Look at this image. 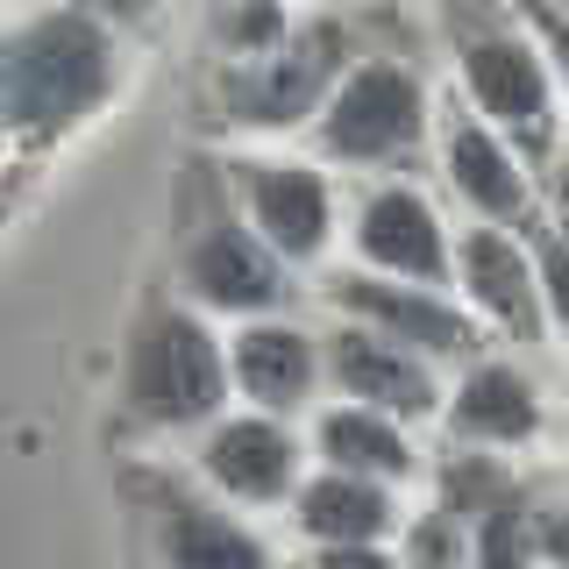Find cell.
Here are the masks:
<instances>
[{"mask_svg":"<svg viewBox=\"0 0 569 569\" xmlns=\"http://www.w3.org/2000/svg\"><path fill=\"white\" fill-rule=\"evenodd\" d=\"M335 313L356 320V328L385 335V342L427 356V363H456V356L477 349V328L470 313H456L435 284H399V278H378V271H342L328 284Z\"/></svg>","mask_w":569,"mask_h":569,"instance_id":"obj_8","label":"cell"},{"mask_svg":"<svg viewBox=\"0 0 569 569\" xmlns=\"http://www.w3.org/2000/svg\"><path fill=\"white\" fill-rule=\"evenodd\" d=\"M356 257L399 284H441L456 271V249H449V228H441L435 200L420 186H406V178H385V186L363 192V207H356Z\"/></svg>","mask_w":569,"mask_h":569,"instance_id":"obj_10","label":"cell"},{"mask_svg":"<svg viewBox=\"0 0 569 569\" xmlns=\"http://www.w3.org/2000/svg\"><path fill=\"white\" fill-rule=\"evenodd\" d=\"M320 456H328V470H349V477H413V441L399 435V420L370 413V406H328L313 427Z\"/></svg>","mask_w":569,"mask_h":569,"instance_id":"obj_18","label":"cell"},{"mask_svg":"<svg viewBox=\"0 0 569 569\" xmlns=\"http://www.w3.org/2000/svg\"><path fill=\"white\" fill-rule=\"evenodd\" d=\"M356 58V29L335 14L292 22L284 43H271L263 58L242 64H213L207 71V114L228 129H292V121H320L328 93L342 86V71Z\"/></svg>","mask_w":569,"mask_h":569,"instance_id":"obj_4","label":"cell"},{"mask_svg":"<svg viewBox=\"0 0 569 569\" xmlns=\"http://www.w3.org/2000/svg\"><path fill=\"white\" fill-rule=\"evenodd\" d=\"M242 200V221L278 249L284 263H313L335 242V186L299 157H236L221 171Z\"/></svg>","mask_w":569,"mask_h":569,"instance_id":"obj_7","label":"cell"},{"mask_svg":"<svg viewBox=\"0 0 569 569\" xmlns=\"http://www.w3.org/2000/svg\"><path fill=\"white\" fill-rule=\"evenodd\" d=\"M157 512V548H164V569H271V548L249 533L228 506L171 485V477H142Z\"/></svg>","mask_w":569,"mask_h":569,"instance_id":"obj_14","label":"cell"},{"mask_svg":"<svg viewBox=\"0 0 569 569\" xmlns=\"http://www.w3.org/2000/svg\"><path fill=\"white\" fill-rule=\"evenodd\" d=\"M228 399V356L213 328L171 292H150L121 342V406L142 427H213Z\"/></svg>","mask_w":569,"mask_h":569,"instance_id":"obj_3","label":"cell"},{"mask_svg":"<svg viewBox=\"0 0 569 569\" xmlns=\"http://www.w3.org/2000/svg\"><path fill=\"white\" fill-rule=\"evenodd\" d=\"M178 278L186 292L213 313H242L263 320L292 299V278H284V257L257 228L228 207V178H192L186 192V236H178Z\"/></svg>","mask_w":569,"mask_h":569,"instance_id":"obj_6","label":"cell"},{"mask_svg":"<svg viewBox=\"0 0 569 569\" xmlns=\"http://www.w3.org/2000/svg\"><path fill=\"white\" fill-rule=\"evenodd\" d=\"M533 556H541V512L512 485L485 520H477V569H527Z\"/></svg>","mask_w":569,"mask_h":569,"instance_id":"obj_20","label":"cell"},{"mask_svg":"<svg viewBox=\"0 0 569 569\" xmlns=\"http://www.w3.org/2000/svg\"><path fill=\"white\" fill-rule=\"evenodd\" d=\"M313 569H406L399 556H385L378 541H356V548H320Z\"/></svg>","mask_w":569,"mask_h":569,"instance_id":"obj_24","label":"cell"},{"mask_svg":"<svg viewBox=\"0 0 569 569\" xmlns=\"http://www.w3.org/2000/svg\"><path fill=\"white\" fill-rule=\"evenodd\" d=\"M292 520L307 541L320 548H356V541H385L399 527V498H391L378 477H349V470H320L299 485Z\"/></svg>","mask_w":569,"mask_h":569,"instance_id":"obj_17","label":"cell"},{"mask_svg":"<svg viewBox=\"0 0 569 569\" xmlns=\"http://www.w3.org/2000/svg\"><path fill=\"white\" fill-rule=\"evenodd\" d=\"M533 271H541V307H548V320L569 335V228L541 236V257H533Z\"/></svg>","mask_w":569,"mask_h":569,"instance_id":"obj_23","label":"cell"},{"mask_svg":"<svg viewBox=\"0 0 569 569\" xmlns=\"http://www.w3.org/2000/svg\"><path fill=\"white\" fill-rule=\"evenodd\" d=\"M435 136H441V171L449 186L485 213L491 228H533V186H527V157L512 150L506 136L477 114L470 100H449L435 114Z\"/></svg>","mask_w":569,"mask_h":569,"instance_id":"obj_9","label":"cell"},{"mask_svg":"<svg viewBox=\"0 0 569 569\" xmlns=\"http://www.w3.org/2000/svg\"><path fill=\"white\" fill-rule=\"evenodd\" d=\"M449 435L470 449H527L541 435V391L512 356H470L449 391Z\"/></svg>","mask_w":569,"mask_h":569,"instance_id":"obj_15","label":"cell"},{"mask_svg":"<svg viewBox=\"0 0 569 569\" xmlns=\"http://www.w3.org/2000/svg\"><path fill=\"white\" fill-rule=\"evenodd\" d=\"M284 36H292L284 0H213V58L221 64L263 58V50L284 43Z\"/></svg>","mask_w":569,"mask_h":569,"instance_id":"obj_19","label":"cell"},{"mask_svg":"<svg viewBox=\"0 0 569 569\" xmlns=\"http://www.w3.org/2000/svg\"><path fill=\"white\" fill-rule=\"evenodd\" d=\"M200 477L228 498L271 506V498L299 491V441L278 413H228L200 441Z\"/></svg>","mask_w":569,"mask_h":569,"instance_id":"obj_13","label":"cell"},{"mask_svg":"<svg viewBox=\"0 0 569 569\" xmlns=\"http://www.w3.org/2000/svg\"><path fill=\"white\" fill-rule=\"evenodd\" d=\"M320 363H328V378L349 406H370V413H385V420H435L441 413L435 363L413 356V349H399V342H385V335H370V328H356V320H342V328L328 335Z\"/></svg>","mask_w":569,"mask_h":569,"instance_id":"obj_11","label":"cell"},{"mask_svg":"<svg viewBox=\"0 0 569 569\" xmlns=\"http://www.w3.org/2000/svg\"><path fill=\"white\" fill-rule=\"evenodd\" d=\"M562 8H569V0H562Z\"/></svg>","mask_w":569,"mask_h":569,"instance_id":"obj_27","label":"cell"},{"mask_svg":"<svg viewBox=\"0 0 569 569\" xmlns=\"http://www.w3.org/2000/svg\"><path fill=\"white\" fill-rule=\"evenodd\" d=\"M114 93V29L71 8H43L0 36V129L50 142Z\"/></svg>","mask_w":569,"mask_h":569,"instance_id":"obj_1","label":"cell"},{"mask_svg":"<svg viewBox=\"0 0 569 569\" xmlns=\"http://www.w3.org/2000/svg\"><path fill=\"white\" fill-rule=\"evenodd\" d=\"M313 136L320 157H335V164H413L435 136V100H427L420 64L399 50H363L328 93Z\"/></svg>","mask_w":569,"mask_h":569,"instance_id":"obj_5","label":"cell"},{"mask_svg":"<svg viewBox=\"0 0 569 569\" xmlns=\"http://www.w3.org/2000/svg\"><path fill=\"white\" fill-rule=\"evenodd\" d=\"M441 22H449V50H456V71H462V100L527 164H541L556 150L562 86L548 71L541 43L527 36V22L512 14V0H441Z\"/></svg>","mask_w":569,"mask_h":569,"instance_id":"obj_2","label":"cell"},{"mask_svg":"<svg viewBox=\"0 0 569 569\" xmlns=\"http://www.w3.org/2000/svg\"><path fill=\"white\" fill-rule=\"evenodd\" d=\"M506 491H512V470H506V462L462 449V456H449V470H441V506H435V512H449V520H470V527H477Z\"/></svg>","mask_w":569,"mask_h":569,"instance_id":"obj_21","label":"cell"},{"mask_svg":"<svg viewBox=\"0 0 569 569\" xmlns=\"http://www.w3.org/2000/svg\"><path fill=\"white\" fill-rule=\"evenodd\" d=\"M50 8L93 14V22H142V14H150V0H50Z\"/></svg>","mask_w":569,"mask_h":569,"instance_id":"obj_25","label":"cell"},{"mask_svg":"<svg viewBox=\"0 0 569 569\" xmlns=\"http://www.w3.org/2000/svg\"><path fill=\"white\" fill-rule=\"evenodd\" d=\"M228 370H236V385L263 406V413H299V406L313 399V385H320L328 363H320V342L307 328L263 313V320H242Z\"/></svg>","mask_w":569,"mask_h":569,"instance_id":"obj_16","label":"cell"},{"mask_svg":"<svg viewBox=\"0 0 569 569\" xmlns=\"http://www.w3.org/2000/svg\"><path fill=\"white\" fill-rule=\"evenodd\" d=\"M512 14L527 22V36L541 43L548 71H556V86L569 93V8H562V0H512Z\"/></svg>","mask_w":569,"mask_h":569,"instance_id":"obj_22","label":"cell"},{"mask_svg":"<svg viewBox=\"0 0 569 569\" xmlns=\"http://www.w3.org/2000/svg\"><path fill=\"white\" fill-rule=\"evenodd\" d=\"M548 186H556V207H562V221H556V228H569V150L556 157V171H548Z\"/></svg>","mask_w":569,"mask_h":569,"instance_id":"obj_26","label":"cell"},{"mask_svg":"<svg viewBox=\"0 0 569 569\" xmlns=\"http://www.w3.org/2000/svg\"><path fill=\"white\" fill-rule=\"evenodd\" d=\"M456 278L470 292V307L512 342H541L548 307H541V271H533L527 242L512 228H470L456 242Z\"/></svg>","mask_w":569,"mask_h":569,"instance_id":"obj_12","label":"cell"}]
</instances>
